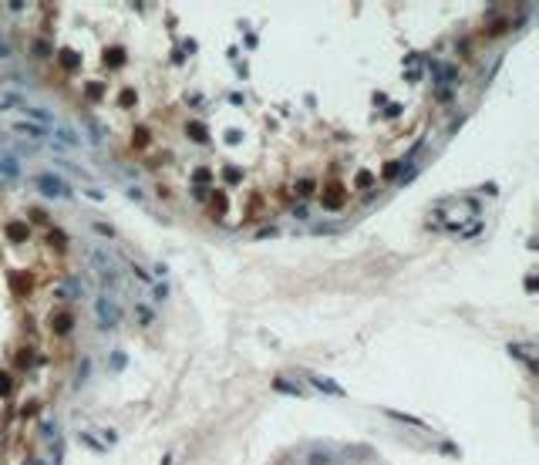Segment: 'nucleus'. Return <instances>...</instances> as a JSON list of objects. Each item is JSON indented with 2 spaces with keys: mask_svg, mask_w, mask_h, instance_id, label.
Wrapping results in <instances>:
<instances>
[{
  "mask_svg": "<svg viewBox=\"0 0 539 465\" xmlns=\"http://www.w3.org/2000/svg\"><path fill=\"white\" fill-rule=\"evenodd\" d=\"M37 189H41L44 196H54V199H64L67 196V186L57 176H37Z\"/></svg>",
  "mask_w": 539,
  "mask_h": 465,
  "instance_id": "1",
  "label": "nucleus"
},
{
  "mask_svg": "<svg viewBox=\"0 0 539 465\" xmlns=\"http://www.w3.org/2000/svg\"><path fill=\"white\" fill-rule=\"evenodd\" d=\"M98 314H101V321H105V324H115V321H118V307H115V303H108V300H98Z\"/></svg>",
  "mask_w": 539,
  "mask_h": 465,
  "instance_id": "2",
  "label": "nucleus"
},
{
  "mask_svg": "<svg viewBox=\"0 0 539 465\" xmlns=\"http://www.w3.org/2000/svg\"><path fill=\"white\" fill-rule=\"evenodd\" d=\"M310 381H314V388H320V391H330V395H344V391H340V384H334V381H327V377H320V374H310Z\"/></svg>",
  "mask_w": 539,
  "mask_h": 465,
  "instance_id": "3",
  "label": "nucleus"
},
{
  "mask_svg": "<svg viewBox=\"0 0 539 465\" xmlns=\"http://www.w3.org/2000/svg\"><path fill=\"white\" fill-rule=\"evenodd\" d=\"M384 415H391V418H398V421H404V425H415V428H421V425H425V421H418V418H411V415H401V411H384Z\"/></svg>",
  "mask_w": 539,
  "mask_h": 465,
  "instance_id": "4",
  "label": "nucleus"
},
{
  "mask_svg": "<svg viewBox=\"0 0 539 465\" xmlns=\"http://www.w3.org/2000/svg\"><path fill=\"white\" fill-rule=\"evenodd\" d=\"M186 135H189V138H196V142H206V128H202L199 122H192L189 128H186Z\"/></svg>",
  "mask_w": 539,
  "mask_h": 465,
  "instance_id": "5",
  "label": "nucleus"
},
{
  "mask_svg": "<svg viewBox=\"0 0 539 465\" xmlns=\"http://www.w3.org/2000/svg\"><path fill=\"white\" fill-rule=\"evenodd\" d=\"M17 132H27V135H44V128H37V125H17Z\"/></svg>",
  "mask_w": 539,
  "mask_h": 465,
  "instance_id": "6",
  "label": "nucleus"
},
{
  "mask_svg": "<svg viewBox=\"0 0 539 465\" xmlns=\"http://www.w3.org/2000/svg\"><path fill=\"white\" fill-rule=\"evenodd\" d=\"M273 384L280 388V391H287V395H300V388H293V384H287V381H273Z\"/></svg>",
  "mask_w": 539,
  "mask_h": 465,
  "instance_id": "7",
  "label": "nucleus"
},
{
  "mask_svg": "<svg viewBox=\"0 0 539 465\" xmlns=\"http://www.w3.org/2000/svg\"><path fill=\"white\" fill-rule=\"evenodd\" d=\"M24 232H27V229H24L21 222H14V226H11V236H14V240H24Z\"/></svg>",
  "mask_w": 539,
  "mask_h": 465,
  "instance_id": "8",
  "label": "nucleus"
},
{
  "mask_svg": "<svg viewBox=\"0 0 539 465\" xmlns=\"http://www.w3.org/2000/svg\"><path fill=\"white\" fill-rule=\"evenodd\" d=\"M61 61H64V64H67V67H74V64H78V57L71 54V51H64V54H61Z\"/></svg>",
  "mask_w": 539,
  "mask_h": 465,
  "instance_id": "9",
  "label": "nucleus"
},
{
  "mask_svg": "<svg viewBox=\"0 0 539 465\" xmlns=\"http://www.w3.org/2000/svg\"><path fill=\"white\" fill-rule=\"evenodd\" d=\"M226 179L229 182H239V169H226Z\"/></svg>",
  "mask_w": 539,
  "mask_h": 465,
  "instance_id": "10",
  "label": "nucleus"
},
{
  "mask_svg": "<svg viewBox=\"0 0 539 465\" xmlns=\"http://www.w3.org/2000/svg\"><path fill=\"white\" fill-rule=\"evenodd\" d=\"M357 186H371V172H361V176H357Z\"/></svg>",
  "mask_w": 539,
  "mask_h": 465,
  "instance_id": "11",
  "label": "nucleus"
},
{
  "mask_svg": "<svg viewBox=\"0 0 539 465\" xmlns=\"http://www.w3.org/2000/svg\"><path fill=\"white\" fill-rule=\"evenodd\" d=\"M0 391H11V377H4V374H0Z\"/></svg>",
  "mask_w": 539,
  "mask_h": 465,
  "instance_id": "12",
  "label": "nucleus"
},
{
  "mask_svg": "<svg viewBox=\"0 0 539 465\" xmlns=\"http://www.w3.org/2000/svg\"><path fill=\"white\" fill-rule=\"evenodd\" d=\"M34 465H41V462H34Z\"/></svg>",
  "mask_w": 539,
  "mask_h": 465,
  "instance_id": "13",
  "label": "nucleus"
}]
</instances>
